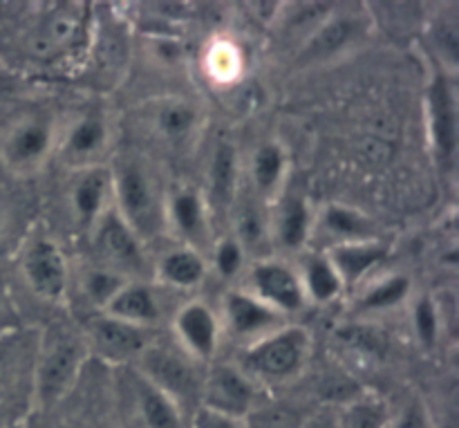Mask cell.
<instances>
[{
  "instance_id": "cell-42",
  "label": "cell",
  "mask_w": 459,
  "mask_h": 428,
  "mask_svg": "<svg viewBox=\"0 0 459 428\" xmlns=\"http://www.w3.org/2000/svg\"><path fill=\"white\" fill-rule=\"evenodd\" d=\"M188 428H245L242 420H231V417L218 415V413L197 408L188 420Z\"/></svg>"
},
{
  "instance_id": "cell-21",
  "label": "cell",
  "mask_w": 459,
  "mask_h": 428,
  "mask_svg": "<svg viewBox=\"0 0 459 428\" xmlns=\"http://www.w3.org/2000/svg\"><path fill=\"white\" fill-rule=\"evenodd\" d=\"M67 206L76 224L92 231L106 211L112 209V173L108 164L72 170L67 184Z\"/></svg>"
},
{
  "instance_id": "cell-27",
  "label": "cell",
  "mask_w": 459,
  "mask_h": 428,
  "mask_svg": "<svg viewBox=\"0 0 459 428\" xmlns=\"http://www.w3.org/2000/svg\"><path fill=\"white\" fill-rule=\"evenodd\" d=\"M247 178L249 182L245 184L254 196L260 200L272 205L273 200L285 193V178H287V153L281 142H267L260 144L254 153H251L249 166H247Z\"/></svg>"
},
{
  "instance_id": "cell-25",
  "label": "cell",
  "mask_w": 459,
  "mask_h": 428,
  "mask_svg": "<svg viewBox=\"0 0 459 428\" xmlns=\"http://www.w3.org/2000/svg\"><path fill=\"white\" fill-rule=\"evenodd\" d=\"M314 236H321L325 240V249H330V247L345 245V242L377 240L379 231H377L372 218H368L363 211L350 205H341V202H332L314 214Z\"/></svg>"
},
{
  "instance_id": "cell-20",
  "label": "cell",
  "mask_w": 459,
  "mask_h": 428,
  "mask_svg": "<svg viewBox=\"0 0 459 428\" xmlns=\"http://www.w3.org/2000/svg\"><path fill=\"white\" fill-rule=\"evenodd\" d=\"M231 238L242 247L249 263L272 256V205L260 200L249 188H240L231 209Z\"/></svg>"
},
{
  "instance_id": "cell-44",
  "label": "cell",
  "mask_w": 459,
  "mask_h": 428,
  "mask_svg": "<svg viewBox=\"0 0 459 428\" xmlns=\"http://www.w3.org/2000/svg\"><path fill=\"white\" fill-rule=\"evenodd\" d=\"M7 424H9V420H7V415H4V408H0V428H7Z\"/></svg>"
},
{
  "instance_id": "cell-19",
  "label": "cell",
  "mask_w": 459,
  "mask_h": 428,
  "mask_svg": "<svg viewBox=\"0 0 459 428\" xmlns=\"http://www.w3.org/2000/svg\"><path fill=\"white\" fill-rule=\"evenodd\" d=\"M173 341L200 366L215 362L222 341L218 312L202 301H188L173 317Z\"/></svg>"
},
{
  "instance_id": "cell-4",
  "label": "cell",
  "mask_w": 459,
  "mask_h": 428,
  "mask_svg": "<svg viewBox=\"0 0 459 428\" xmlns=\"http://www.w3.org/2000/svg\"><path fill=\"white\" fill-rule=\"evenodd\" d=\"M88 348L81 332L56 326L40 332L39 357H36L31 397L39 406L49 408L61 402L79 380Z\"/></svg>"
},
{
  "instance_id": "cell-5",
  "label": "cell",
  "mask_w": 459,
  "mask_h": 428,
  "mask_svg": "<svg viewBox=\"0 0 459 428\" xmlns=\"http://www.w3.org/2000/svg\"><path fill=\"white\" fill-rule=\"evenodd\" d=\"M133 368L169 395L188 417L200 408L204 366L193 362L175 341L152 339Z\"/></svg>"
},
{
  "instance_id": "cell-9",
  "label": "cell",
  "mask_w": 459,
  "mask_h": 428,
  "mask_svg": "<svg viewBox=\"0 0 459 428\" xmlns=\"http://www.w3.org/2000/svg\"><path fill=\"white\" fill-rule=\"evenodd\" d=\"M92 240L97 247L99 263L115 269L128 281H148L152 278V265L148 260L146 242L121 220L115 206L99 218L92 229Z\"/></svg>"
},
{
  "instance_id": "cell-40",
  "label": "cell",
  "mask_w": 459,
  "mask_h": 428,
  "mask_svg": "<svg viewBox=\"0 0 459 428\" xmlns=\"http://www.w3.org/2000/svg\"><path fill=\"white\" fill-rule=\"evenodd\" d=\"M388 428H433L430 411L421 397H411L403 402L397 413L390 411Z\"/></svg>"
},
{
  "instance_id": "cell-33",
  "label": "cell",
  "mask_w": 459,
  "mask_h": 428,
  "mask_svg": "<svg viewBox=\"0 0 459 428\" xmlns=\"http://www.w3.org/2000/svg\"><path fill=\"white\" fill-rule=\"evenodd\" d=\"M412 294V281L406 274H384L379 278H370L361 285L359 294V310L363 314L388 312L406 303Z\"/></svg>"
},
{
  "instance_id": "cell-36",
  "label": "cell",
  "mask_w": 459,
  "mask_h": 428,
  "mask_svg": "<svg viewBox=\"0 0 459 428\" xmlns=\"http://www.w3.org/2000/svg\"><path fill=\"white\" fill-rule=\"evenodd\" d=\"M305 415L290 404L276 402L267 395L245 415V428H303Z\"/></svg>"
},
{
  "instance_id": "cell-43",
  "label": "cell",
  "mask_w": 459,
  "mask_h": 428,
  "mask_svg": "<svg viewBox=\"0 0 459 428\" xmlns=\"http://www.w3.org/2000/svg\"><path fill=\"white\" fill-rule=\"evenodd\" d=\"M303 428H339L336 424V411L332 408H321V411L305 415Z\"/></svg>"
},
{
  "instance_id": "cell-23",
  "label": "cell",
  "mask_w": 459,
  "mask_h": 428,
  "mask_svg": "<svg viewBox=\"0 0 459 428\" xmlns=\"http://www.w3.org/2000/svg\"><path fill=\"white\" fill-rule=\"evenodd\" d=\"M242 162L236 144L222 139L211 151V160L206 164V188H202L206 202L211 206L213 218L231 209L238 191L242 188Z\"/></svg>"
},
{
  "instance_id": "cell-41",
  "label": "cell",
  "mask_w": 459,
  "mask_h": 428,
  "mask_svg": "<svg viewBox=\"0 0 459 428\" xmlns=\"http://www.w3.org/2000/svg\"><path fill=\"white\" fill-rule=\"evenodd\" d=\"M18 328H22L21 317H18V308L13 303L12 290H9L7 281H4L3 272H0V335L18 330Z\"/></svg>"
},
{
  "instance_id": "cell-13",
  "label": "cell",
  "mask_w": 459,
  "mask_h": 428,
  "mask_svg": "<svg viewBox=\"0 0 459 428\" xmlns=\"http://www.w3.org/2000/svg\"><path fill=\"white\" fill-rule=\"evenodd\" d=\"M166 215V231L175 236L182 247H191L204 254V249L213 245L211 236V224H213V214L206 202L202 188L193 184H173L166 188L164 202Z\"/></svg>"
},
{
  "instance_id": "cell-46",
  "label": "cell",
  "mask_w": 459,
  "mask_h": 428,
  "mask_svg": "<svg viewBox=\"0 0 459 428\" xmlns=\"http://www.w3.org/2000/svg\"><path fill=\"white\" fill-rule=\"evenodd\" d=\"M4 224H3V215H0V247H3V236H4Z\"/></svg>"
},
{
  "instance_id": "cell-10",
  "label": "cell",
  "mask_w": 459,
  "mask_h": 428,
  "mask_svg": "<svg viewBox=\"0 0 459 428\" xmlns=\"http://www.w3.org/2000/svg\"><path fill=\"white\" fill-rule=\"evenodd\" d=\"M424 106L433 160L442 170H451L457 155V92L453 74L437 66L426 85Z\"/></svg>"
},
{
  "instance_id": "cell-6",
  "label": "cell",
  "mask_w": 459,
  "mask_h": 428,
  "mask_svg": "<svg viewBox=\"0 0 459 428\" xmlns=\"http://www.w3.org/2000/svg\"><path fill=\"white\" fill-rule=\"evenodd\" d=\"M204 110L193 99L166 94L139 108V126L152 144L170 155H184L195 148L204 130Z\"/></svg>"
},
{
  "instance_id": "cell-24",
  "label": "cell",
  "mask_w": 459,
  "mask_h": 428,
  "mask_svg": "<svg viewBox=\"0 0 459 428\" xmlns=\"http://www.w3.org/2000/svg\"><path fill=\"white\" fill-rule=\"evenodd\" d=\"M330 263L334 265L345 292L352 287H361L372 278V274L388 260L390 247L381 238L377 240L361 242H345V245H334L330 249H323Z\"/></svg>"
},
{
  "instance_id": "cell-38",
  "label": "cell",
  "mask_w": 459,
  "mask_h": 428,
  "mask_svg": "<svg viewBox=\"0 0 459 428\" xmlns=\"http://www.w3.org/2000/svg\"><path fill=\"white\" fill-rule=\"evenodd\" d=\"M412 328L421 345L433 348L439 341V332L444 330V312L435 303L433 296H420L412 303Z\"/></svg>"
},
{
  "instance_id": "cell-16",
  "label": "cell",
  "mask_w": 459,
  "mask_h": 428,
  "mask_svg": "<svg viewBox=\"0 0 459 428\" xmlns=\"http://www.w3.org/2000/svg\"><path fill=\"white\" fill-rule=\"evenodd\" d=\"M218 317L222 323V335H229L233 341L242 344V348L287 326L285 317L255 299L245 287H233L224 294L222 312Z\"/></svg>"
},
{
  "instance_id": "cell-3",
  "label": "cell",
  "mask_w": 459,
  "mask_h": 428,
  "mask_svg": "<svg viewBox=\"0 0 459 428\" xmlns=\"http://www.w3.org/2000/svg\"><path fill=\"white\" fill-rule=\"evenodd\" d=\"M312 335L305 328L287 323L272 335L242 348L238 366L263 390L299 380L312 359Z\"/></svg>"
},
{
  "instance_id": "cell-30",
  "label": "cell",
  "mask_w": 459,
  "mask_h": 428,
  "mask_svg": "<svg viewBox=\"0 0 459 428\" xmlns=\"http://www.w3.org/2000/svg\"><path fill=\"white\" fill-rule=\"evenodd\" d=\"M296 269H299L300 285H303L307 303H334L345 292L334 265L330 263V258H327L323 249L303 256V260H300V265Z\"/></svg>"
},
{
  "instance_id": "cell-18",
  "label": "cell",
  "mask_w": 459,
  "mask_h": 428,
  "mask_svg": "<svg viewBox=\"0 0 459 428\" xmlns=\"http://www.w3.org/2000/svg\"><path fill=\"white\" fill-rule=\"evenodd\" d=\"M110 121L101 110H85L58 135L56 155L70 170L103 164L110 148Z\"/></svg>"
},
{
  "instance_id": "cell-32",
  "label": "cell",
  "mask_w": 459,
  "mask_h": 428,
  "mask_svg": "<svg viewBox=\"0 0 459 428\" xmlns=\"http://www.w3.org/2000/svg\"><path fill=\"white\" fill-rule=\"evenodd\" d=\"M128 34L126 27H119L117 22L106 21L101 22V30H97L92 22V31H90L88 52L90 57L97 61L99 72L103 76L119 74L124 70L126 61H128Z\"/></svg>"
},
{
  "instance_id": "cell-1",
  "label": "cell",
  "mask_w": 459,
  "mask_h": 428,
  "mask_svg": "<svg viewBox=\"0 0 459 428\" xmlns=\"http://www.w3.org/2000/svg\"><path fill=\"white\" fill-rule=\"evenodd\" d=\"M36 12L21 22L18 40L31 63L54 66L56 61L88 49L92 16L81 3H39Z\"/></svg>"
},
{
  "instance_id": "cell-35",
  "label": "cell",
  "mask_w": 459,
  "mask_h": 428,
  "mask_svg": "<svg viewBox=\"0 0 459 428\" xmlns=\"http://www.w3.org/2000/svg\"><path fill=\"white\" fill-rule=\"evenodd\" d=\"M390 408L377 395H357L336 408L339 428H388Z\"/></svg>"
},
{
  "instance_id": "cell-45",
  "label": "cell",
  "mask_w": 459,
  "mask_h": 428,
  "mask_svg": "<svg viewBox=\"0 0 459 428\" xmlns=\"http://www.w3.org/2000/svg\"><path fill=\"white\" fill-rule=\"evenodd\" d=\"M7 428H27L25 424H22V422L21 420H18V422H9V424H7Z\"/></svg>"
},
{
  "instance_id": "cell-34",
  "label": "cell",
  "mask_w": 459,
  "mask_h": 428,
  "mask_svg": "<svg viewBox=\"0 0 459 428\" xmlns=\"http://www.w3.org/2000/svg\"><path fill=\"white\" fill-rule=\"evenodd\" d=\"M128 283V278H124L121 274H117L115 269L106 267V265L97 263L90 265L81 272L79 276V290L83 294L85 303L94 310V312H103L108 308L112 299L117 296V292Z\"/></svg>"
},
{
  "instance_id": "cell-11",
  "label": "cell",
  "mask_w": 459,
  "mask_h": 428,
  "mask_svg": "<svg viewBox=\"0 0 459 428\" xmlns=\"http://www.w3.org/2000/svg\"><path fill=\"white\" fill-rule=\"evenodd\" d=\"M263 397V389L236 362H213L204 368L200 408L231 420H245Z\"/></svg>"
},
{
  "instance_id": "cell-2",
  "label": "cell",
  "mask_w": 459,
  "mask_h": 428,
  "mask_svg": "<svg viewBox=\"0 0 459 428\" xmlns=\"http://www.w3.org/2000/svg\"><path fill=\"white\" fill-rule=\"evenodd\" d=\"M110 166L112 206L143 242L166 231V188L151 162L139 155H121Z\"/></svg>"
},
{
  "instance_id": "cell-12",
  "label": "cell",
  "mask_w": 459,
  "mask_h": 428,
  "mask_svg": "<svg viewBox=\"0 0 459 428\" xmlns=\"http://www.w3.org/2000/svg\"><path fill=\"white\" fill-rule=\"evenodd\" d=\"M81 336L88 354L115 366H134L148 344L155 339L151 328L133 326L103 312H97L85 321Z\"/></svg>"
},
{
  "instance_id": "cell-39",
  "label": "cell",
  "mask_w": 459,
  "mask_h": 428,
  "mask_svg": "<svg viewBox=\"0 0 459 428\" xmlns=\"http://www.w3.org/2000/svg\"><path fill=\"white\" fill-rule=\"evenodd\" d=\"M206 72L222 83L236 79L242 72V54L240 48L229 40H215L209 49H206Z\"/></svg>"
},
{
  "instance_id": "cell-26",
  "label": "cell",
  "mask_w": 459,
  "mask_h": 428,
  "mask_svg": "<svg viewBox=\"0 0 459 428\" xmlns=\"http://www.w3.org/2000/svg\"><path fill=\"white\" fill-rule=\"evenodd\" d=\"M128 390L143 428H188L191 417L137 371H130Z\"/></svg>"
},
{
  "instance_id": "cell-7",
  "label": "cell",
  "mask_w": 459,
  "mask_h": 428,
  "mask_svg": "<svg viewBox=\"0 0 459 428\" xmlns=\"http://www.w3.org/2000/svg\"><path fill=\"white\" fill-rule=\"evenodd\" d=\"M58 135L61 130L52 115L40 110L22 112L0 133V166L18 178L39 173L56 153Z\"/></svg>"
},
{
  "instance_id": "cell-29",
  "label": "cell",
  "mask_w": 459,
  "mask_h": 428,
  "mask_svg": "<svg viewBox=\"0 0 459 428\" xmlns=\"http://www.w3.org/2000/svg\"><path fill=\"white\" fill-rule=\"evenodd\" d=\"M103 314L152 330L160 321V301H157L155 287L148 281H128L108 303Z\"/></svg>"
},
{
  "instance_id": "cell-28",
  "label": "cell",
  "mask_w": 459,
  "mask_h": 428,
  "mask_svg": "<svg viewBox=\"0 0 459 428\" xmlns=\"http://www.w3.org/2000/svg\"><path fill=\"white\" fill-rule=\"evenodd\" d=\"M206 274H209L206 254L182 245L173 247L166 254H161L160 260L152 265V281L179 292L200 287L204 283Z\"/></svg>"
},
{
  "instance_id": "cell-22",
  "label": "cell",
  "mask_w": 459,
  "mask_h": 428,
  "mask_svg": "<svg viewBox=\"0 0 459 428\" xmlns=\"http://www.w3.org/2000/svg\"><path fill=\"white\" fill-rule=\"evenodd\" d=\"M314 236V211L299 193H281L272 202V240L273 247L299 254Z\"/></svg>"
},
{
  "instance_id": "cell-8",
  "label": "cell",
  "mask_w": 459,
  "mask_h": 428,
  "mask_svg": "<svg viewBox=\"0 0 459 428\" xmlns=\"http://www.w3.org/2000/svg\"><path fill=\"white\" fill-rule=\"evenodd\" d=\"M18 267H21V276L27 287L48 303H61L70 292V260L61 245L45 233L27 236L21 247Z\"/></svg>"
},
{
  "instance_id": "cell-17",
  "label": "cell",
  "mask_w": 459,
  "mask_h": 428,
  "mask_svg": "<svg viewBox=\"0 0 459 428\" xmlns=\"http://www.w3.org/2000/svg\"><path fill=\"white\" fill-rule=\"evenodd\" d=\"M40 332L18 328L0 335V408H7L21 393H31Z\"/></svg>"
},
{
  "instance_id": "cell-15",
  "label": "cell",
  "mask_w": 459,
  "mask_h": 428,
  "mask_svg": "<svg viewBox=\"0 0 459 428\" xmlns=\"http://www.w3.org/2000/svg\"><path fill=\"white\" fill-rule=\"evenodd\" d=\"M370 31V13L334 12L299 48L296 67H314L348 52Z\"/></svg>"
},
{
  "instance_id": "cell-14",
  "label": "cell",
  "mask_w": 459,
  "mask_h": 428,
  "mask_svg": "<svg viewBox=\"0 0 459 428\" xmlns=\"http://www.w3.org/2000/svg\"><path fill=\"white\" fill-rule=\"evenodd\" d=\"M247 285L255 299L263 301L281 317L290 319L307 308L303 285H300L299 269L294 265L278 260L273 256L249 263L245 272Z\"/></svg>"
},
{
  "instance_id": "cell-31",
  "label": "cell",
  "mask_w": 459,
  "mask_h": 428,
  "mask_svg": "<svg viewBox=\"0 0 459 428\" xmlns=\"http://www.w3.org/2000/svg\"><path fill=\"white\" fill-rule=\"evenodd\" d=\"M430 52L435 54V66L448 74H455L459 61V16L457 4H444L426 27Z\"/></svg>"
},
{
  "instance_id": "cell-37",
  "label": "cell",
  "mask_w": 459,
  "mask_h": 428,
  "mask_svg": "<svg viewBox=\"0 0 459 428\" xmlns=\"http://www.w3.org/2000/svg\"><path fill=\"white\" fill-rule=\"evenodd\" d=\"M209 269H215L222 278L231 281V278H238L240 274L247 272L249 267V258L242 251V247L233 240L231 236H224L213 240L209 249Z\"/></svg>"
}]
</instances>
